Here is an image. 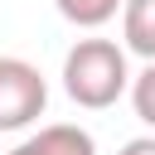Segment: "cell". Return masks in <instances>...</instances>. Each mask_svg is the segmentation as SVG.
Wrapping results in <instances>:
<instances>
[{"label":"cell","instance_id":"1","mask_svg":"<svg viewBox=\"0 0 155 155\" xmlns=\"http://www.w3.org/2000/svg\"><path fill=\"white\" fill-rule=\"evenodd\" d=\"M63 92L87 107V111H107L131 92V68H126V48L111 39H78L63 58Z\"/></svg>","mask_w":155,"mask_h":155},{"label":"cell","instance_id":"2","mask_svg":"<svg viewBox=\"0 0 155 155\" xmlns=\"http://www.w3.org/2000/svg\"><path fill=\"white\" fill-rule=\"evenodd\" d=\"M48 107V82L29 58L0 53V131H24L44 116Z\"/></svg>","mask_w":155,"mask_h":155},{"label":"cell","instance_id":"5","mask_svg":"<svg viewBox=\"0 0 155 155\" xmlns=\"http://www.w3.org/2000/svg\"><path fill=\"white\" fill-rule=\"evenodd\" d=\"M58 5V15L68 19V24H78V29H102L107 19H116V10L126 5V0H53Z\"/></svg>","mask_w":155,"mask_h":155},{"label":"cell","instance_id":"4","mask_svg":"<svg viewBox=\"0 0 155 155\" xmlns=\"http://www.w3.org/2000/svg\"><path fill=\"white\" fill-rule=\"evenodd\" d=\"M121 34H126V53L155 58V0H126L121 5Z\"/></svg>","mask_w":155,"mask_h":155},{"label":"cell","instance_id":"7","mask_svg":"<svg viewBox=\"0 0 155 155\" xmlns=\"http://www.w3.org/2000/svg\"><path fill=\"white\" fill-rule=\"evenodd\" d=\"M116 155H155V136H136V140H126Z\"/></svg>","mask_w":155,"mask_h":155},{"label":"cell","instance_id":"3","mask_svg":"<svg viewBox=\"0 0 155 155\" xmlns=\"http://www.w3.org/2000/svg\"><path fill=\"white\" fill-rule=\"evenodd\" d=\"M10 155H97V140H92L82 126L58 121V126H44V131H34L29 140H19Z\"/></svg>","mask_w":155,"mask_h":155},{"label":"cell","instance_id":"6","mask_svg":"<svg viewBox=\"0 0 155 155\" xmlns=\"http://www.w3.org/2000/svg\"><path fill=\"white\" fill-rule=\"evenodd\" d=\"M131 107H136V116L155 131V58H145V68L131 78Z\"/></svg>","mask_w":155,"mask_h":155}]
</instances>
